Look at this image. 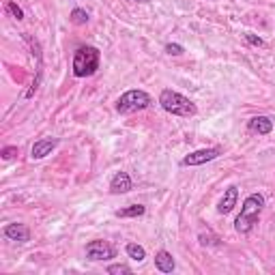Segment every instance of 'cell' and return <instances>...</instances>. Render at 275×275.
I'll use <instances>...</instances> for the list:
<instances>
[{
	"label": "cell",
	"instance_id": "7c38bea8",
	"mask_svg": "<svg viewBox=\"0 0 275 275\" xmlns=\"http://www.w3.org/2000/svg\"><path fill=\"white\" fill-rule=\"evenodd\" d=\"M155 267L161 273H172L177 269V262H174V258H172L170 252L161 249V252H157V256H155Z\"/></svg>",
	"mask_w": 275,
	"mask_h": 275
},
{
	"label": "cell",
	"instance_id": "44dd1931",
	"mask_svg": "<svg viewBox=\"0 0 275 275\" xmlns=\"http://www.w3.org/2000/svg\"><path fill=\"white\" fill-rule=\"evenodd\" d=\"M138 3H148V0H138Z\"/></svg>",
	"mask_w": 275,
	"mask_h": 275
},
{
	"label": "cell",
	"instance_id": "7a4b0ae2",
	"mask_svg": "<svg viewBox=\"0 0 275 275\" xmlns=\"http://www.w3.org/2000/svg\"><path fill=\"white\" fill-rule=\"evenodd\" d=\"M159 106L164 108L168 114H174V116H183V118H189V116H196V104L191 99H187L185 95L177 93L172 88H164L159 95Z\"/></svg>",
	"mask_w": 275,
	"mask_h": 275
},
{
	"label": "cell",
	"instance_id": "4fadbf2b",
	"mask_svg": "<svg viewBox=\"0 0 275 275\" xmlns=\"http://www.w3.org/2000/svg\"><path fill=\"white\" fill-rule=\"evenodd\" d=\"M146 213V207L144 205H129L125 209H118L114 215L116 217H142Z\"/></svg>",
	"mask_w": 275,
	"mask_h": 275
},
{
	"label": "cell",
	"instance_id": "52a82bcc",
	"mask_svg": "<svg viewBox=\"0 0 275 275\" xmlns=\"http://www.w3.org/2000/svg\"><path fill=\"white\" fill-rule=\"evenodd\" d=\"M58 146V140L56 138H41L37 140L33 148H30V157L33 159H43L47 155H52V151Z\"/></svg>",
	"mask_w": 275,
	"mask_h": 275
},
{
	"label": "cell",
	"instance_id": "9c48e42d",
	"mask_svg": "<svg viewBox=\"0 0 275 275\" xmlns=\"http://www.w3.org/2000/svg\"><path fill=\"white\" fill-rule=\"evenodd\" d=\"M237 200H239V189L230 185L226 191H223V196L219 200V205H217V211L221 213V215H228V213L237 207Z\"/></svg>",
	"mask_w": 275,
	"mask_h": 275
},
{
	"label": "cell",
	"instance_id": "6da1fadb",
	"mask_svg": "<svg viewBox=\"0 0 275 275\" xmlns=\"http://www.w3.org/2000/svg\"><path fill=\"white\" fill-rule=\"evenodd\" d=\"M262 207H264V198L260 196V193H252V196H247L245 202H243V207H241L237 221H234V230H237L239 234H249L252 228L258 223Z\"/></svg>",
	"mask_w": 275,
	"mask_h": 275
},
{
	"label": "cell",
	"instance_id": "277c9868",
	"mask_svg": "<svg viewBox=\"0 0 275 275\" xmlns=\"http://www.w3.org/2000/svg\"><path fill=\"white\" fill-rule=\"evenodd\" d=\"M153 104L151 95L146 90H140V88H131L127 93H123L116 101V112L118 114H131V112H142L146 110Z\"/></svg>",
	"mask_w": 275,
	"mask_h": 275
},
{
	"label": "cell",
	"instance_id": "5b68a950",
	"mask_svg": "<svg viewBox=\"0 0 275 275\" xmlns=\"http://www.w3.org/2000/svg\"><path fill=\"white\" fill-rule=\"evenodd\" d=\"M86 258L93 262L110 260V258H116V249L108 241H90L86 245Z\"/></svg>",
	"mask_w": 275,
	"mask_h": 275
},
{
	"label": "cell",
	"instance_id": "8fae6325",
	"mask_svg": "<svg viewBox=\"0 0 275 275\" xmlns=\"http://www.w3.org/2000/svg\"><path fill=\"white\" fill-rule=\"evenodd\" d=\"M129 189H131V177L127 172H116L110 181V191L118 196V193H127Z\"/></svg>",
	"mask_w": 275,
	"mask_h": 275
},
{
	"label": "cell",
	"instance_id": "8992f818",
	"mask_svg": "<svg viewBox=\"0 0 275 275\" xmlns=\"http://www.w3.org/2000/svg\"><path fill=\"white\" fill-rule=\"evenodd\" d=\"M219 155H221V148H217V146L198 148V151H193V153H189V155L183 157L181 166H202V164H207V161L217 159Z\"/></svg>",
	"mask_w": 275,
	"mask_h": 275
},
{
	"label": "cell",
	"instance_id": "d6986e66",
	"mask_svg": "<svg viewBox=\"0 0 275 275\" xmlns=\"http://www.w3.org/2000/svg\"><path fill=\"white\" fill-rule=\"evenodd\" d=\"M0 155H3V159H13L17 155V146H5L0 151Z\"/></svg>",
	"mask_w": 275,
	"mask_h": 275
},
{
	"label": "cell",
	"instance_id": "2e32d148",
	"mask_svg": "<svg viewBox=\"0 0 275 275\" xmlns=\"http://www.w3.org/2000/svg\"><path fill=\"white\" fill-rule=\"evenodd\" d=\"M7 11L11 13V15L17 19V22H22V19H24V11H22V9H19L15 3H13V0H9V3H7Z\"/></svg>",
	"mask_w": 275,
	"mask_h": 275
},
{
	"label": "cell",
	"instance_id": "9a60e30c",
	"mask_svg": "<svg viewBox=\"0 0 275 275\" xmlns=\"http://www.w3.org/2000/svg\"><path fill=\"white\" fill-rule=\"evenodd\" d=\"M86 22H88V13L84 11V9H73V11H71V24L84 26Z\"/></svg>",
	"mask_w": 275,
	"mask_h": 275
},
{
	"label": "cell",
	"instance_id": "5bb4252c",
	"mask_svg": "<svg viewBox=\"0 0 275 275\" xmlns=\"http://www.w3.org/2000/svg\"><path fill=\"white\" fill-rule=\"evenodd\" d=\"M127 256L134 262H142L146 258V249L142 245H138V243H127Z\"/></svg>",
	"mask_w": 275,
	"mask_h": 275
},
{
	"label": "cell",
	"instance_id": "ffe728a7",
	"mask_svg": "<svg viewBox=\"0 0 275 275\" xmlns=\"http://www.w3.org/2000/svg\"><path fill=\"white\" fill-rule=\"evenodd\" d=\"M245 39H247V43L256 45V47H262V45H264L262 39H260V37H256V35H252V33H245Z\"/></svg>",
	"mask_w": 275,
	"mask_h": 275
},
{
	"label": "cell",
	"instance_id": "3957f363",
	"mask_svg": "<svg viewBox=\"0 0 275 275\" xmlns=\"http://www.w3.org/2000/svg\"><path fill=\"white\" fill-rule=\"evenodd\" d=\"M101 63V52L93 45H82L73 52V63H71V69H73L76 78H88L95 76Z\"/></svg>",
	"mask_w": 275,
	"mask_h": 275
},
{
	"label": "cell",
	"instance_id": "e0dca14e",
	"mask_svg": "<svg viewBox=\"0 0 275 275\" xmlns=\"http://www.w3.org/2000/svg\"><path fill=\"white\" fill-rule=\"evenodd\" d=\"M108 273L110 275H120V273H131V269L127 267V264H110Z\"/></svg>",
	"mask_w": 275,
	"mask_h": 275
},
{
	"label": "cell",
	"instance_id": "ac0fdd59",
	"mask_svg": "<svg viewBox=\"0 0 275 275\" xmlns=\"http://www.w3.org/2000/svg\"><path fill=\"white\" fill-rule=\"evenodd\" d=\"M166 54H170V56H181V54H183V45H179V43H168V45H166Z\"/></svg>",
	"mask_w": 275,
	"mask_h": 275
},
{
	"label": "cell",
	"instance_id": "ba28073f",
	"mask_svg": "<svg viewBox=\"0 0 275 275\" xmlns=\"http://www.w3.org/2000/svg\"><path fill=\"white\" fill-rule=\"evenodd\" d=\"M3 232L9 241H17V243H28L30 241V230H28V226H24V223H7Z\"/></svg>",
	"mask_w": 275,
	"mask_h": 275
},
{
	"label": "cell",
	"instance_id": "30bf717a",
	"mask_svg": "<svg viewBox=\"0 0 275 275\" xmlns=\"http://www.w3.org/2000/svg\"><path fill=\"white\" fill-rule=\"evenodd\" d=\"M247 129L252 131V134L267 136V134H271V131H273V118H269V116H254V118H249Z\"/></svg>",
	"mask_w": 275,
	"mask_h": 275
}]
</instances>
